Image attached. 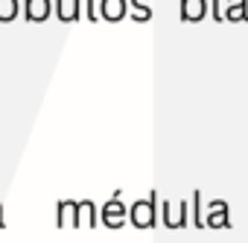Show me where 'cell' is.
I'll return each instance as SVG.
<instances>
[{"label": "cell", "mask_w": 248, "mask_h": 243, "mask_svg": "<svg viewBox=\"0 0 248 243\" xmlns=\"http://www.w3.org/2000/svg\"><path fill=\"white\" fill-rule=\"evenodd\" d=\"M158 208H161V202H158V193H155V191H152L149 196L132 202V208H129L132 226H135V228H152V226L158 223Z\"/></svg>", "instance_id": "6da1fadb"}, {"label": "cell", "mask_w": 248, "mask_h": 243, "mask_svg": "<svg viewBox=\"0 0 248 243\" xmlns=\"http://www.w3.org/2000/svg\"><path fill=\"white\" fill-rule=\"evenodd\" d=\"M126 220H129V208L123 205L120 191H114V196H111L105 205H99V223L108 226V228H120Z\"/></svg>", "instance_id": "7a4b0ae2"}, {"label": "cell", "mask_w": 248, "mask_h": 243, "mask_svg": "<svg viewBox=\"0 0 248 243\" xmlns=\"http://www.w3.org/2000/svg\"><path fill=\"white\" fill-rule=\"evenodd\" d=\"M161 220H164V226L167 228H184L187 223H190V205L187 202H170V199H164L161 202Z\"/></svg>", "instance_id": "3957f363"}, {"label": "cell", "mask_w": 248, "mask_h": 243, "mask_svg": "<svg viewBox=\"0 0 248 243\" xmlns=\"http://www.w3.org/2000/svg\"><path fill=\"white\" fill-rule=\"evenodd\" d=\"M204 228H231V205L225 199H210L207 202Z\"/></svg>", "instance_id": "277c9868"}, {"label": "cell", "mask_w": 248, "mask_h": 243, "mask_svg": "<svg viewBox=\"0 0 248 243\" xmlns=\"http://www.w3.org/2000/svg\"><path fill=\"white\" fill-rule=\"evenodd\" d=\"M178 12L184 24H199L202 18L210 15V3L207 0H178Z\"/></svg>", "instance_id": "5b68a950"}, {"label": "cell", "mask_w": 248, "mask_h": 243, "mask_svg": "<svg viewBox=\"0 0 248 243\" xmlns=\"http://www.w3.org/2000/svg\"><path fill=\"white\" fill-rule=\"evenodd\" d=\"M99 223V205L93 199L76 202V228H93Z\"/></svg>", "instance_id": "8992f818"}, {"label": "cell", "mask_w": 248, "mask_h": 243, "mask_svg": "<svg viewBox=\"0 0 248 243\" xmlns=\"http://www.w3.org/2000/svg\"><path fill=\"white\" fill-rule=\"evenodd\" d=\"M129 15V0H99V21H123Z\"/></svg>", "instance_id": "52a82bcc"}, {"label": "cell", "mask_w": 248, "mask_h": 243, "mask_svg": "<svg viewBox=\"0 0 248 243\" xmlns=\"http://www.w3.org/2000/svg\"><path fill=\"white\" fill-rule=\"evenodd\" d=\"M53 12L59 21L73 24L82 18V0H53Z\"/></svg>", "instance_id": "ba28073f"}, {"label": "cell", "mask_w": 248, "mask_h": 243, "mask_svg": "<svg viewBox=\"0 0 248 243\" xmlns=\"http://www.w3.org/2000/svg\"><path fill=\"white\" fill-rule=\"evenodd\" d=\"M24 15L32 24H41L53 15V0H24Z\"/></svg>", "instance_id": "9c48e42d"}, {"label": "cell", "mask_w": 248, "mask_h": 243, "mask_svg": "<svg viewBox=\"0 0 248 243\" xmlns=\"http://www.w3.org/2000/svg\"><path fill=\"white\" fill-rule=\"evenodd\" d=\"M56 226L59 228H76V199H59L56 202Z\"/></svg>", "instance_id": "30bf717a"}, {"label": "cell", "mask_w": 248, "mask_h": 243, "mask_svg": "<svg viewBox=\"0 0 248 243\" xmlns=\"http://www.w3.org/2000/svg\"><path fill=\"white\" fill-rule=\"evenodd\" d=\"M225 21L231 24L248 21V0H225Z\"/></svg>", "instance_id": "8fae6325"}, {"label": "cell", "mask_w": 248, "mask_h": 243, "mask_svg": "<svg viewBox=\"0 0 248 243\" xmlns=\"http://www.w3.org/2000/svg\"><path fill=\"white\" fill-rule=\"evenodd\" d=\"M129 12L138 24H146L152 18V0H129Z\"/></svg>", "instance_id": "7c38bea8"}, {"label": "cell", "mask_w": 248, "mask_h": 243, "mask_svg": "<svg viewBox=\"0 0 248 243\" xmlns=\"http://www.w3.org/2000/svg\"><path fill=\"white\" fill-rule=\"evenodd\" d=\"M21 0H0V24H9L21 15Z\"/></svg>", "instance_id": "4fadbf2b"}, {"label": "cell", "mask_w": 248, "mask_h": 243, "mask_svg": "<svg viewBox=\"0 0 248 243\" xmlns=\"http://www.w3.org/2000/svg\"><path fill=\"white\" fill-rule=\"evenodd\" d=\"M193 223L196 228H204V211H202V191H193Z\"/></svg>", "instance_id": "5bb4252c"}, {"label": "cell", "mask_w": 248, "mask_h": 243, "mask_svg": "<svg viewBox=\"0 0 248 243\" xmlns=\"http://www.w3.org/2000/svg\"><path fill=\"white\" fill-rule=\"evenodd\" d=\"M210 18L213 21H225V9H222V0H210Z\"/></svg>", "instance_id": "9a60e30c"}, {"label": "cell", "mask_w": 248, "mask_h": 243, "mask_svg": "<svg viewBox=\"0 0 248 243\" xmlns=\"http://www.w3.org/2000/svg\"><path fill=\"white\" fill-rule=\"evenodd\" d=\"M85 18L88 21H99V6L93 3V0H85Z\"/></svg>", "instance_id": "2e32d148"}, {"label": "cell", "mask_w": 248, "mask_h": 243, "mask_svg": "<svg viewBox=\"0 0 248 243\" xmlns=\"http://www.w3.org/2000/svg\"><path fill=\"white\" fill-rule=\"evenodd\" d=\"M0 228H3V202H0Z\"/></svg>", "instance_id": "e0dca14e"}]
</instances>
